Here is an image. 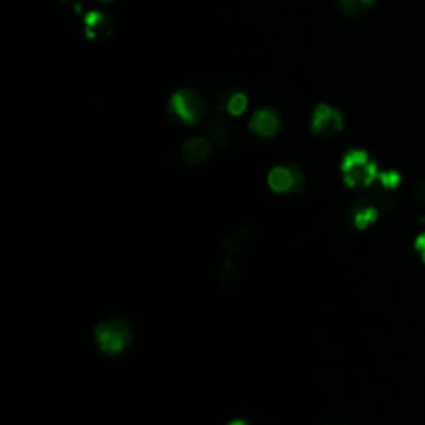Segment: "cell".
<instances>
[{
	"label": "cell",
	"instance_id": "6da1fadb",
	"mask_svg": "<svg viewBox=\"0 0 425 425\" xmlns=\"http://www.w3.org/2000/svg\"><path fill=\"white\" fill-rule=\"evenodd\" d=\"M342 178L349 188H367L379 180V168L366 151L350 150L344 155L341 163Z\"/></svg>",
	"mask_w": 425,
	"mask_h": 425
},
{
	"label": "cell",
	"instance_id": "7a4b0ae2",
	"mask_svg": "<svg viewBox=\"0 0 425 425\" xmlns=\"http://www.w3.org/2000/svg\"><path fill=\"white\" fill-rule=\"evenodd\" d=\"M95 341L105 354H120L132 342V329L125 319H105L95 329Z\"/></svg>",
	"mask_w": 425,
	"mask_h": 425
},
{
	"label": "cell",
	"instance_id": "3957f363",
	"mask_svg": "<svg viewBox=\"0 0 425 425\" xmlns=\"http://www.w3.org/2000/svg\"><path fill=\"white\" fill-rule=\"evenodd\" d=\"M168 110L176 121L192 127L205 118L206 103L203 97H199L193 90H178L170 98Z\"/></svg>",
	"mask_w": 425,
	"mask_h": 425
},
{
	"label": "cell",
	"instance_id": "277c9868",
	"mask_svg": "<svg viewBox=\"0 0 425 425\" xmlns=\"http://www.w3.org/2000/svg\"><path fill=\"white\" fill-rule=\"evenodd\" d=\"M268 185L275 193H296L301 192L304 178L296 164H281L275 167L268 175Z\"/></svg>",
	"mask_w": 425,
	"mask_h": 425
},
{
	"label": "cell",
	"instance_id": "5b68a950",
	"mask_svg": "<svg viewBox=\"0 0 425 425\" xmlns=\"http://www.w3.org/2000/svg\"><path fill=\"white\" fill-rule=\"evenodd\" d=\"M342 127H344V121H342V115L336 108L329 107L326 103L316 107L311 118L312 133L319 137H332L339 133Z\"/></svg>",
	"mask_w": 425,
	"mask_h": 425
},
{
	"label": "cell",
	"instance_id": "8992f818",
	"mask_svg": "<svg viewBox=\"0 0 425 425\" xmlns=\"http://www.w3.org/2000/svg\"><path fill=\"white\" fill-rule=\"evenodd\" d=\"M281 127L279 115L271 108H259L251 116L249 128L253 130L256 135L263 138H272Z\"/></svg>",
	"mask_w": 425,
	"mask_h": 425
},
{
	"label": "cell",
	"instance_id": "52a82bcc",
	"mask_svg": "<svg viewBox=\"0 0 425 425\" xmlns=\"http://www.w3.org/2000/svg\"><path fill=\"white\" fill-rule=\"evenodd\" d=\"M211 141L208 138H192L183 145L181 156L186 163L198 164L203 163L211 153Z\"/></svg>",
	"mask_w": 425,
	"mask_h": 425
},
{
	"label": "cell",
	"instance_id": "ba28073f",
	"mask_svg": "<svg viewBox=\"0 0 425 425\" xmlns=\"http://www.w3.org/2000/svg\"><path fill=\"white\" fill-rule=\"evenodd\" d=\"M379 218V210L374 205H357L353 208V223L357 229H366Z\"/></svg>",
	"mask_w": 425,
	"mask_h": 425
},
{
	"label": "cell",
	"instance_id": "9c48e42d",
	"mask_svg": "<svg viewBox=\"0 0 425 425\" xmlns=\"http://www.w3.org/2000/svg\"><path fill=\"white\" fill-rule=\"evenodd\" d=\"M85 27L90 38H98L107 36L110 24H108V19L102 12H90L85 19Z\"/></svg>",
	"mask_w": 425,
	"mask_h": 425
},
{
	"label": "cell",
	"instance_id": "30bf717a",
	"mask_svg": "<svg viewBox=\"0 0 425 425\" xmlns=\"http://www.w3.org/2000/svg\"><path fill=\"white\" fill-rule=\"evenodd\" d=\"M246 107H248V97L245 93H233L226 100V110L233 116H240L245 114Z\"/></svg>",
	"mask_w": 425,
	"mask_h": 425
},
{
	"label": "cell",
	"instance_id": "8fae6325",
	"mask_svg": "<svg viewBox=\"0 0 425 425\" xmlns=\"http://www.w3.org/2000/svg\"><path fill=\"white\" fill-rule=\"evenodd\" d=\"M246 236H248V233H245V231L231 234V236L224 241V249H226L229 254L240 253V251L242 249V246H245Z\"/></svg>",
	"mask_w": 425,
	"mask_h": 425
},
{
	"label": "cell",
	"instance_id": "7c38bea8",
	"mask_svg": "<svg viewBox=\"0 0 425 425\" xmlns=\"http://www.w3.org/2000/svg\"><path fill=\"white\" fill-rule=\"evenodd\" d=\"M342 8H344L348 14H361L374 3V0H339Z\"/></svg>",
	"mask_w": 425,
	"mask_h": 425
},
{
	"label": "cell",
	"instance_id": "4fadbf2b",
	"mask_svg": "<svg viewBox=\"0 0 425 425\" xmlns=\"http://www.w3.org/2000/svg\"><path fill=\"white\" fill-rule=\"evenodd\" d=\"M236 272L238 271H236V266H234L233 259H226V261L223 263V268H221V271H219V277H221V281H223V284L233 283V281L238 277Z\"/></svg>",
	"mask_w": 425,
	"mask_h": 425
},
{
	"label": "cell",
	"instance_id": "5bb4252c",
	"mask_svg": "<svg viewBox=\"0 0 425 425\" xmlns=\"http://www.w3.org/2000/svg\"><path fill=\"white\" fill-rule=\"evenodd\" d=\"M379 181L384 188L394 190L397 188L399 183H401V175L397 171H380Z\"/></svg>",
	"mask_w": 425,
	"mask_h": 425
},
{
	"label": "cell",
	"instance_id": "9a60e30c",
	"mask_svg": "<svg viewBox=\"0 0 425 425\" xmlns=\"http://www.w3.org/2000/svg\"><path fill=\"white\" fill-rule=\"evenodd\" d=\"M211 140L219 146L226 145V141H228L226 127H223V125H215V127L211 128Z\"/></svg>",
	"mask_w": 425,
	"mask_h": 425
},
{
	"label": "cell",
	"instance_id": "2e32d148",
	"mask_svg": "<svg viewBox=\"0 0 425 425\" xmlns=\"http://www.w3.org/2000/svg\"><path fill=\"white\" fill-rule=\"evenodd\" d=\"M414 246H415V251H417L420 258H422V261L425 263V231L420 233L419 236L415 238Z\"/></svg>",
	"mask_w": 425,
	"mask_h": 425
},
{
	"label": "cell",
	"instance_id": "e0dca14e",
	"mask_svg": "<svg viewBox=\"0 0 425 425\" xmlns=\"http://www.w3.org/2000/svg\"><path fill=\"white\" fill-rule=\"evenodd\" d=\"M417 201L420 206L425 208V183H420L417 188Z\"/></svg>",
	"mask_w": 425,
	"mask_h": 425
},
{
	"label": "cell",
	"instance_id": "ac0fdd59",
	"mask_svg": "<svg viewBox=\"0 0 425 425\" xmlns=\"http://www.w3.org/2000/svg\"><path fill=\"white\" fill-rule=\"evenodd\" d=\"M226 425H249V424L242 419H234V420H231V422H228Z\"/></svg>",
	"mask_w": 425,
	"mask_h": 425
},
{
	"label": "cell",
	"instance_id": "d6986e66",
	"mask_svg": "<svg viewBox=\"0 0 425 425\" xmlns=\"http://www.w3.org/2000/svg\"><path fill=\"white\" fill-rule=\"evenodd\" d=\"M105 2H107V0H105Z\"/></svg>",
	"mask_w": 425,
	"mask_h": 425
}]
</instances>
